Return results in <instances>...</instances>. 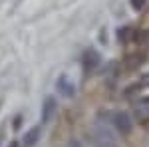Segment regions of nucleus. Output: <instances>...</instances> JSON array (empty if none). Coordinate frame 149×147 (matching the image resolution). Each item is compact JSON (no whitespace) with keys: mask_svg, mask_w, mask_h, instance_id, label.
<instances>
[{"mask_svg":"<svg viewBox=\"0 0 149 147\" xmlns=\"http://www.w3.org/2000/svg\"><path fill=\"white\" fill-rule=\"evenodd\" d=\"M92 141L93 147H121L115 137V129H111L103 121H95L92 129Z\"/></svg>","mask_w":149,"mask_h":147,"instance_id":"obj_1","label":"nucleus"},{"mask_svg":"<svg viewBox=\"0 0 149 147\" xmlns=\"http://www.w3.org/2000/svg\"><path fill=\"white\" fill-rule=\"evenodd\" d=\"M111 125H113V129L117 133H121V135H129L131 133V129H133V119H131V115L123 109H115L111 113Z\"/></svg>","mask_w":149,"mask_h":147,"instance_id":"obj_2","label":"nucleus"},{"mask_svg":"<svg viewBox=\"0 0 149 147\" xmlns=\"http://www.w3.org/2000/svg\"><path fill=\"white\" fill-rule=\"evenodd\" d=\"M56 91L62 95V98H68V100L76 98V86H74V82H72L70 78H66V76L58 78V82H56Z\"/></svg>","mask_w":149,"mask_h":147,"instance_id":"obj_3","label":"nucleus"},{"mask_svg":"<svg viewBox=\"0 0 149 147\" xmlns=\"http://www.w3.org/2000/svg\"><path fill=\"white\" fill-rule=\"evenodd\" d=\"M56 113V98L54 95H48L44 103H42V123H48Z\"/></svg>","mask_w":149,"mask_h":147,"instance_id":"obj_4","label":"nucleus"},{"mask_svg":"<svg viewBox=\"0 0 149 147\" xmlns=\"http://www.w3.org/2000/svg\"><path fill=\"white\" fill-rule=\"evenodd\" d=\"M40 135H42V127H40V125H36V127H32V129H30V131L24 135L22 145H24V147L36 145V143H38V139H40Z\"/></svg>","mask_w":149,"mask_h":147,"instance_id":"obj_5","label":"nucleus"},{"mask_svg":"<svg viewBox=\"0 0 149 147\" xmlns=\"http://www.w3.org/2000/svg\"><path fill=\"white\" fill-rule=\"evenodd\" d=\"M133 107H135V111H137V115L143 119H149V95H143V98H139L137 102L133 103Z\"/></svg>","mask_w":149,"mask_h":147,"instance_id":"obj_6","label":"nucleus"},{"mask_svg":"<svg viewBox=\"0 0 149 147\" xmlns=\"http://www.w3.org/2000/svg\"><path fill=\"white\" fill-rule=\"evenodd\" d=\"M84 64H86V68H88V70L95 68V66L100 64V56H97V52H93V50H86V52H84Z\"/></svg>","mask_w":149,"mask_h":147,"instance_id":"obj_7","label":"nucleus"},{"mask_svg":"<svg viewBox=\"0 0 149 147\" xmlns=\"http://www.w3.org/2000/svg\"><path fill=\"white\" fill-rule=\"evenodd\" d=\"M129 2H131L133 10H143V8H145V2H147V0H129Z\"/></svg>","mask_w":149,"mask_h":147,"instance_id":"obj_8","label":"nucleus"},{"mask_svg":"<svg viewBox=\"0 0 149 147\" xmlns=\"http://www.w3.org/2000/svg\"><path fill=\"white\" fill-rule=\"evenodd\" d=\"M127 36L131 38V28H121L119 30V40L121 42H127Z\"/></svg>","mask_w":149,"mask_h":147,"instance_id":"obj_9","label":"nucleus"},{"mask_svg":"<svg viewBox=\"0 0 149 147\" xmlns=\"http://www.w3.org/2000/svg\"><path fill=\"white\" fill-rule=\"evenodd\" d=\"M139 86H141V88H149V72L141 76V82H139Z\"/></svg>","mask_w":149,"mask_h":147,"instance_id":"obj_10","label":"nucleus"},{"mask_svg":"<svg viewBox=\"0 0 149 147\" xmlns=\"http://www.w3.org/2000/svg\"><path fill=\"white\" fill-rule=\"evenodd\" d=\"M8 147H20V143L18 141H12V143H8Z\"/></svg>","mask_w":149,"mask_h":147,"instance_id":"obj_11","label":"nucleus"},{"mask_svg":"<svg viewBox=\"0 0 149 147\" xmlns=\"http://www.w3.org/2000/svg\"><path fill=\"white\" fill-rule=\"evenodd\" d=\"M70 147H80V145L78 143H70Z\"/></svg>","mask_w":149,"mask_h":147,"instance_id":"obj_12","label":"nucleus"}]
</instances>
